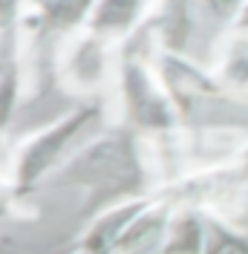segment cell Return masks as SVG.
<instances>
[{"mask_svg": "<svg viewBox=\"0 0 248 254\" xmlns=\"http://www.w3.org/2000/svg\"><path fill=\"white\" fill-rule=\"evenodd\" d=\"M217 15H237V9L246 3V0H205Z\"/></svg>", "mask_w": 248, "mask_h": 254, "instance_id": "8", "label": "cell"}, {"mask_svg": "<svg viewBox=\"0 0 248 254\" xmlns=\"http://www.w3.org/2000/svg\"><path fill=\"white\" fill-rule=\"evenodd\" d=\"M93 3L95 0H35V9L49 32H69L84 26Z\"/></svg>", "mask_w": 248, "mask_h": 254, "instance_id": "5", "label": "cell"}, {"mask_svg": "<svg viewBox=\"0 0 248 254\" xmlns=\"http://www.w3.org/2000/svg\"><path fill=\"white\" fill-rule=\"evenodd\" d=\"M141 6H144V0H95L84 23L93 38H101V41L122 38L139 20Z\"/></svg>", "mask_w": 248, "mask_h": 254, "instance_id": "2", "label": "cell"}, {"mask_svg": "<svg viewBox=\"0 0 248 254\" xmlns=\"http://www.w3.org/2000/svg\"><path fill=\"white\" fill-rule=\"evenodd\" d=\"M127 98H130V116L144 127H168L171 125V113L165 98L156 93L153 87H147V75L139 66L127 69Z\"/></svg>", "mask_w": 248, "mask_h": 254, "instance_id": "4", "label": "cell"}, {"mask_svg": "<svg viewBox=\"0 0 248 254\" xmlns=\"http://www.w3.org/2000/svg\"><path fill=\"white\" fill-rule=\"evenodd\" d=\"M95 113H98L95 107H78L75 113H69L58 125L47 127L44 133H38L35 139H29L20 147L17 165H15V190L17 193H26V190H32L38 185V179L55 165V159L66 147V142L93 119Z\"/></svg>", "mask_w": 248, "mask_h": 254, "instance_id": "1", "label": "cell"}, {"mask_svg": "<svg viewBox=\"0 0 248 254\" xmlns=\"http://www.w3.org/2000/svg\"><path fill=\"white\" fill-rule=\"evenodd\" d=\"M202 237H205V225L193 214H182L171 222V234H168V252H199Z\"/></svg>", "mask_w": 248, "mask_h": 254, "instance_id": "6", "label": "cell"}, {"mask_svg": "<svg viewBox=\"0 0 248 254\" xmlns=\"http://www.w3.org/2000/svg\"><path fill=\"white\" fill-rule=\"evenodd\" d=\"M147 205H150V199H136V202H124V205L113 208L107 217H101V220L87 231L81 249H84V252H110V249H119L124 231L133 225V220H136Z\"/></svg>", "mask_w": 248, "mask_h": 254, "instance_id": "3", "label": "cell"}, {"mask_svg": "<svg viewBox=\"0 0 248 254\" xmlns=\"http://www.w3.org/2000/svg\"><path fill=\"white\" fill-rule=\"evenodd\" d=\"M237 15H240L237 17V26H240V29H248V0L237 9Z\"/></svg>", "mask_w": 248, "mask_h": 254, "instance_id": "9", "label": "cell"}, {"mask_svg": "<svg viewBox=\"0 0 248 254\" xmlns=\"http://www.w3.org/2000/svg\"><path fill=\"white\" fill-rule=\"evenodd\" d=\"M23 0H0V32H15Z\"/></svg>", "mask_w": 248, "mask_h": 254, "instance_id": "7", "label": "cell"}]
</instances>
